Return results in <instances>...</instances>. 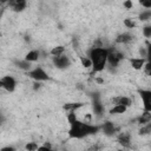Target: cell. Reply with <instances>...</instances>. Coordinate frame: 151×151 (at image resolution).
I'll return each instance as SVG.
<instances>
[{
    "instance_id": "d6a6232c",
    "label": "cell",
    "mask_w": 151,
    "mask_h": 151,
    "mask_svg": "<svg viewBox=\"0 0 151 151\" xmlns=\"http://www.w3.org/2000/svg\"><path fill=\"white\" fill-rule=\"evenodd\" d=\"M2 122H4V117H2V116H1V114H0V124H1V123H2Z\"/></svg>"
},
{
    "instance_id": "ffe728a7",
    "label": "cell",
    "mask_w": 151,
    "mask_h": 151,
    "mask_svg": "<svg viewBox=\"0 0 151 151\" xmlns=\"http://www.w3.org/2000/svg\"><path fill=\"white\" fill-rule=\"evenodd\" d=\"M64 52H65V47H64L63 45H59V46L53 47V48L50 51V54L53 55V57H58V55L64 54Z\"/></svg>"
},
{
    "instance_id": "277c9868",
    "label": "cell",
    "mask_w": 151,
    "mask_h": 151,
    "mask_svg": "<svg viewBox=\"0 0 151 151\" xmlns=\"http://www.w3.org/2000/svg\"><path fill=\"white\" fill-rule=\"evenodd\" d=\"M123 59H124V55L119 51L113 50V48L109 50V52H107V65L109 66L117 67Z\"/></svg>"
},
{
    "instance_id": "83f0119b",
    "label": "cell",
    "mask_w": 151,
    "mask_h": 151,
    "mask_svg": "<svg viewBox=\"0 0 151 151\" xmlns=\"http://www.w3.org/2000/svg\"><path fill=\"white\" fill-rule=\"evenodd\" d=\"M143 70L145 71L146 76H150V72H151V64H150V61H146V63H145V65H144Z\"/></svg>"
},
{
    "instance_id": "7a4b0ae2",
    "label": "cell",
    "mask_w": 151,
    "mask_h": 151,
    "mask_svg": "<svg viewBox=\"0 0 151 151\" xmlns=\"http://www.w3.org/2000/svg\"><path fill=\"white\" fill-rule=\"evenodd\" d=\"M107 52L109 48L104 46H94L88 51V58L92 63V72L98 73L104 71V68L107 66Z\"/></svg>"
},
{
    "instance_id": "5b68a950",
    "label": "cell",
    "mask_w": 151,
    "mask_h": 151,
    "mask_svg": "<svg viewBox=\"0 0 151 151\" xmlns=\"http://www.w3.org/2000/svg\"><path fill=\"white\" fill-rule=\"evenodd\" d=\"M52 63L59 70H66L71 66V60L65 54H61V55H58V57H52Z\"/></svg>"
},
{
    "instance_id": "5bb4252c",
    "label": "cell",
    "mask_w": 151,
    "mask_h": 151,
    "mask_svg": "<svg viewBox=\"0 0 151 151\" xmlns=\"http://www.w3.org/2000/svg\"><path fill=\"white\" fill-rule=\"evenodd\" d=\"M40 58V52L38 51V50H31L26 55H25V60L26 61H28V63H31V64H33V63H35V61H38V59Z\"/></svg>"
},
{
    "instance_id": "d4e9b609",
    "label": "cell",
    "mask_w": 151,
    "mask_h": 151,
    "mask_svg": "<svg viewBox=\"0 0 151 151\" xmlns=\"http://www.w3.org/2000/svg\"><path fill=\"white\" fill-rule=\"evenodd\" d=\"M143 35L145 38H150L151 37V26L150 25H146L143 27Z\"/></svg>"
},
{
    "instance_id": "8fae6325",
    "label": "cell",
    "mask_w": 151,
    "mask_h": 151,
    "mask_svg": "<svg viewBox=\"0 0 151 151\" xmlns=\"http://www.w3.org/2000/svg\"><path fill=\"white\" fill-rule=\"evenodd\" d=\"M8 6L14 11V12H22L26 6H27V2L25 0H14V1H9L8 2Z\"/></svg>"
},
{
    "instance_id": "ba28073f",
    "label": "cell",
    "mask_w": 151,
    "mask_h": 151,
    "mask_svg": "<svg viewBox=\"0 0 151 151\" xmlns=\"http://www.w3.org/2000/svg\"><path fill=\"white\" fill-rule=\"evenodd\" d=\"M117 142L124 147V149H131L132 142H131V136L127 132H120L117 136Z\"/></svg>"
},
{
    "instance_id": "836d02e7",
    "label": "cell",
    "mask_w": 151,
    "mask_h": 151,
    "mask_svg": "<svg viewBox=\"0 0 151 151\" xmlns=\"http://www.w3.org/2000/svg\"><path fill=\"white\" fill-rule=\"evenodd\" d=\"M0 88H1V84H0Z\"/></svg>"
},
{
    "instance_id": "6da1fadb",
    "label": "cell",
    "mask_w": 151,
    "mask_h": 151,
    "mask_svg": "<svg viewBox=\"0 0 151 151\" xmlns=\"http://www.w3.org/2000/svg\"><path fill=\"white\" fill-rule=\"evenodd\" d=\"M67 122L70 124L68 137L72 139H83L85 137L98 133L100 130L99 125H94L91 123L79 120L77 118L76 112H68L67 113Z\"/></svg>"
},
{
    "instance_id": "f546056e",
    "label": "cell",
    "mask_w": 151,
    "mask_h": 151,
    "mask_svg": "<svg viewBox=\"0 0 151 151\" xmlns=\"http://www.w3.org/2000/svg\"><path fill=\"white\" fill-rule=\"evenodd\" d=\"M123 6H124L126 9H131L132 6H133V4H132V1H124V2H123Z\"/></svg>"
},
{
    "instance_id": "30bf717a",
    "label": "cell",
    "mask_w": 151,
    "mask_h": 151,
    "mask_svg": "<svg viewBox=\"0 0 151 151\" xmlns=\"http://www.w3.org/2000/svg\"><path fill=\"white\" fill-rule=\"evenodd\" d=\"M111 103H112V105H122V106L129 107V106H131L132 100L130 97H126V96H117L111 99Z\"/></svg>"
},
{
    "instance_id": "9a60e30c",
    "label": "cell",
    "mask_w": 151,
    "mask_h": 151,
    "mask_svg": "<svg viewBox=\"0 0 151 151\" xmlns=\"http://www.w3.org/2000/svg\"><path fill=\"white\" fill-rule=\"evenodd\" d=\"M84 105H85L84 103H67L63 106V109L66 110L67 112H76L78 109L83 107Z\"/></svg>"
},
{
    "instance_id": "4fadbf2b",
    "label": "cell",
    "mask_w": 151,
    "mask_h": 151,
    "mask_svg": "<svg viewBox=\"0 0 151 151\" xmlns=\"http://www.w3.org/2000/svg\"><path fill=\"white\" fill-rule=\"evenodd\" d=\"M146 61H149V60H146V59H143V58H131L130 59V64H131V66H132V68H134V70H143V67H144V65H145V63Z\"/></svg>"
},
{
    "instance_id": "8992f818",
    "label": "cell",
    "mask_w": 151,
    "mask_h": 151,
    "mask_svg": "<svg viewBox=\"0 0 151 151\" xmlns=\"http://www.w3.org/2000/svg\"><path fill=\"white\" fill-rule=\"evenodd\" d=\"M1 88H4L7 92H14L17 87V81L12 76H4L0 78Z\"/></svg>"
},
{
    "instance_id": "ac0fdd59",
    "label": "cell",
    "mask_w": 151,
    "mask_h": 151,
    "mask_svg": "<svg viewBox=\"0 0 151 151\" xmlns=\"http://www.w3.org/2000/svg\"><path fill=\"white\" fill-rule=\"evenodd\" d=\"M127 110V107L125 106H122V105H113L111 109H110V114H122V113H125Z\"/></svg>"
},
{
    "instance_id": "d6986e66",
    "label": "cell",
    "mask_w": 151,
    "mask_h": 151,
    "mask_svg": "<svg viewBox=\"0 0 151 151\" xmlns=\"http://www.w3.org/2000/svg\"><path fill=\"white\" fill-rule=\"evenodd\" d=\"M93 111H94V114H101L104 112V106L101 105V103L99 101L98 98H96L93 100Z\"/></svg>"
},
{
    "instance_id": "52a82bcc",
    "label": "cell",
    "mask_w": 151,
    "mask_h": 151,
    "mask_svg": "<svg viewBox=\"0 0 151 151\" xmlns=\"http://www.w3.org/2000/svg\"><path fill=\"white\" fill-rule=\"evenodd\" d=\"M138 93L142 98L144 111L151 112V91L150 90H139Z\"/></svg>"
},
{
    "instance_id": "484cf974",
    "label": "cell",
    "mask_w": 151,
    "mask_h": 151,
    "mask_svg": "<svg viewBox=\"0 0 151 151\" xmlns=\"http://www.w3.org/2000/svg\"><path fill=\"white\" fill-rule=\"evenodd\" d=\"M124 25L127 27V28H133V27H136V22L132 20V19H124Z\"/></svg>"
},
{
    "instance_id": "f1b7e54d",
    "label": "cell",
    "mask_w": 151,
    "mask_h": 151,
    "mask_svg": "<svg viewBox=\"0 0 151 151\" xmlns=\"http://www.w3.org/2000/svg\"><path fill=\"white\" fill-rule=\"evenodd\" d=\"M140 5H142L145 9H150V8H151V2H150V1H142Z\"/></svg>"
},
{
    "instance_id": "1f68e13d",
    "label": "cell",
    "mask_w": 151,
    "mask_h": 151,
    "mask_svg": "<svg viewBox=\"0 0 151 151\" xmlns=\"http://www.w3.org/2000/svg\"><path fill=\"white\" fill-rule=\"evenodd\" d=\"M40 86H41V85H40V83H38V81H35V83H34V90H39V88H40Z\"/></svg>"
},
{
    "instance_id": "4dcf8cb0",
    "label": "cell",
    "mask_w": 151,
    "mask_h": 151,
    "mask_svg": "<svg viewBox=\"0 0 151 151\" xmlns=\"http://www.w3.org/2000/svg\"><path fill=\"white\" fill-rule=\"evenodd\" d=\"M0 151H17V150H15V147H14V146L8 145V146H4V147H1V149H0Z\"/></svg>"
},
{
    "instance_id": "4316f807",
    "label": "cell",
    "mask_w": 151,
    "mask_h": 151,
    "mask_svg": "<svg viewBox=\"0 0 151 151\" xmlns=\"http://www.w3.org/2000/svg\"><path fill=\"white\" fill-rule=\"evenodd\" d=\"M37 151H52V147H51V144H44L41 146H38Z\"/></svg>"
},
{
    "instance_id": "cb8c5ba5",
    "label": "cell",
    "mask_w": 151,
    "mask_h": 151,
    "mask_svg": "<svg viewBox=\"0 0 151 151\" xmlns=\"http://www.w3.org/2000/svg\"><path fill=\"white\" fill-rule=\"evenodd\" d=\"M25 149H26V151H37L38 144L34 143V142H28V143L25 145Z\"/></svg>"
},
{
    "instance_id": "2e32d148",
    "label": "cell",
    "mask_w": 151,
    "mask_h": 151,
    "mask_svg": "<svg viewBox=\"0 0 151 151\" xmlns=\"http://www.w3.org/2000/svg\"><path fill=\"white\" fill-rule=\"evenodd\" d=\"M150 120H151V112H146V111H144V112L137 118V123H139L142 126L149 124Z\"/></svg>"
},
{
    "instance_id": "9c48e42d",
    "label": "cell",
    "mask_w": 151,
    "mask_h": 151,
    "mask_svg": "<svg viewBox=\"0 0 151 151\" xmlns=\"http://www.w3.org/2000/svg\"><path fill=\"white\" fill-rule=\"evenodd\" d=\"M100 129L103 130L104 134L107 136V137L114 136L116 132H117V130H118V129L116 127V125H114L112 122H110V120H107V122H105L104 124H101V125H100Z\"/></svg>"
},
{
    "instance_id": "3957f363",
    "label": "cell",
    "mask_w": 151,
    "mask_h": 151,
    "mask_svg": "<svg viewBox=\"0 0 151 151\" xmlns=\"http://www.w3.org/2000/svg\"><path fill=\"white\" fill-rule=\"evenodd\" d=\"M27 76H28L29 78H32L34 81H38V83L50 80V76H48V73H47L41 66L33 67L32 70H29V71L27 72Z\"/></svg>"
},
{
    "instance_id": "603a6c76",
    "label": "cell",
    "mask_w": 151,
    "mask_h": 151,
    "mask_svg": "<svg viewBox=\"0 0 151 151\" xmlns=\"http://www.w3.org/2000/svg\"><path fill=\"white\" fill-rule=\"evenodd\" d=\"M150 131H151V124L149 123V124L143 125V126L140 127V130H139V134H142V136H144V134H149Z\"/></svg>"
},
{
    "instance_id": "44dd1931",
    "label": "cell",
    "mask_w": 151,
    "mask_h": 151,
    "mask_svg": "<svg viewBox=\"0 0 151 151\" xmlns=\"http://www.w3.org/2000/svg\"><path fill=\"white\" fill-rule=\"evenodd\" d=\"M151 18V11L150 9H143L142 13L139 14V20L142 21H147Z\"/></svg>"
},
{
    "instance_id": "7c38bea8",
    "label": "cell",
    "mask_w": 151,
    "mask_h": 151,
    "mask_svg": "<svg viewBox=\"0 0 151 151\" xmlns=\"http://www.w3.org/2000/svg\"><path fill=\"white\" fill-rule=\"evenodd\" d=\"M133 40V35L129 32H124L122 34H119L117 38H116V42L117 44H130L131 41Z\"/></svg>"
},
{
    "instance_id": "e0dca14e",
    "label": "cell",
    "mask_w": 151,
    "mask_h": 151,
    "mask_svg": "<svg viewBox=\"0 0 151 151\" xmlns=\"http://www.w3.org/2000/svg\"><path fill=\"white\" fill-rule=\"evenodd\" d=\"M15 65L17 67H19L20 70L25 71V72H28L29 70H32V64L26 61L25 59H21V60H15Z\"/></svg>"
},
{
    "instance_id": "7402d4cb",
    "label": "cell",
    "mask_w": 151,
    "mask_h": 151,
    "mask_svg": "<svg viewBox=\"0 0 151 151\" xmlns=\"http://www.w3.org/2000/svg\"><path fill=\"white\" fill-rule=\"evenodd\" d=\"M80 63H81V66H84L85 68L92 67V63H91V59L88 57H80Z\"/></svg>"
}]
</instances>
